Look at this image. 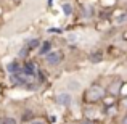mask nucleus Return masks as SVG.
Returning a JSON list of instances; mask_svg holds the SVG:
<instances>
[{
  "label": "nucleus",
  "instance_id": "f257e3e1",
  "mask_svg": "<svg viewBox=\"0 0 127 124\" xmlns=\"http://www.w3.org/2000/svg\"><path fill=\"white\" fill-rule=\"evenodd\" d=\"M106 95H108L106 93V87L101 85L100 82H93L87 87V90L84 92V100L87 103H90V105H93V103L101 102Z\"/></svg>",
  "mask_w": 127,
  "mask_h": 124
},
{
  "label": "nucleus",
  "instance_id": "f03ea898",
  "mask_svg": "<svg viewBox=\"0 0 127 124\" xmlns=\"http://www.w3.org/2000/svg\"><path fill=\"white\" fill-rule=\"evenodd\" d=\"M43 60H45L47 66L55 68V66H58V65L63 63V60H64V53H63V50H52L50 53H47V55L43 56Z\"/></svg>",
  "mask_w": 127,
  "mask_h": 124
},
{
  "label": "nucleus",
  "instance_id": "7ed1b4c3",
  "mask_svg": "<svg viewBox=\"0 0 127 124\" xmlns=\"http://www.w3.org/2000/svg\"><path fill=\"white\" fill-rule=\"evenodd\" d=\"M79 11H81V16L85 19H92L96 16V8L93 3H87V2H81L79 3Z\"/></svg>",
  "mask_w": 127,
  "mask_h": 124
},
{
  "label": "nucleus",
  "instance_id": "20e7f679",
  "mask_svg": "<svg viewBox=\"0 0 127 124\" xmlns=\"http://www.w3.org/2000/svg\"><path fill=\"white\" fill-rule=\"evenodd\" d=\"M10 81H11V85L15 87H28L29 82H32L34 79L32 78H28L26 74H23V73H18V74H10Z\"/></svg>",
  "mask_w": 127,
  "mask_h": 124
},
{
  "label": "nucleus",
  "instance_id": "39448f33",
  "mask_svg": "<svg viewBox=\"0 0 127 124\" xmlns=\"http://www.w3.org/2000/svg\"><path fill=\"white\" fill-rule=\"evenodd\" d=\"M122 84L124 81H121V79H113L111 82L106 85V93L111 97H116L118 98L119 95H121V90H122Z\"/></svg>",
  "mask_w": 127,
  "mask_h": 124
},
{
  "label": "nucleus",
  "instance_id": "423d86ee",
  "mask_svg": "<svg viewBox=\"0 0 127 124\" xmlns=\"http://www.w3.org/2000/svg\"><path fill=\"white\" fill-rule=\"evenodd\" d=\"M37 63L34 61V60H24V63H23V74H26L28 78H32L35 79V74H37Z\"/></svg>",
  "mask_w": 127,
  "mask_h": 124
},
{
  "label": "nucleus",
  "instance_id": "0eeeda50",
  "mask_svg": "<svg viewBox=\"0 0 127 124\" xmlns=\"http://www.w3.org/2000/svg\"><path fill=\"white\" fill-rule=\"evenodd\" d=\"M55 102L58 103L60 106H69L72 103V95L71 92H68V90H63V92H58L55 95Z\"/></svg>",
  "mask_w": 127,
  "mask_h": 124
},
{
  "label": "nucleus",
  "instance_id": "6e6552de",
  "mask_svg": "<svg viewBox=\"0 0 127 124\" xmlns=\"http://www.w3.org/2000/svg\"><path fill=\"white\" fill-rule=\"evenodd\" d=\"M6 68V73L8 74H18V73H23V63L19 58H15L5 66Z\"/></svg>",
  "mask_w": 127,
  "mask_h": 124
},
{
  "label": "nucleus",
  "instance_id": "1a4fd4ad",
  "mask_svg": "<svg viewBox=\"0 0 127 124\" xmlns=\"http://www.w3.org/2000/svg\"><path fill=\"white\" fill-rule=\"evenodd\" d=\"M105 60V52L103 50H93V52L89 53V61L92 65H98Z\"/></svg>",
  "mask_w": 127,
  "mask_h": 124
},
{
  "label": "nucleus",
  "instance_id": "9d476101",
  "mask_svg": "<svg viewBox=\"0 0 127 124\" xmlns=\"http://www.w3.org/2000/svg\"><path fill=\"white\" fill-rule=\"evenodd\" d=\"M53 50V42L52 41H42L40 43V47H39V56H45L47 53H50Z\"/></svg>",
  "mask_w": 127,
  "mask_h": 124
},
{
  "label": "nucleus",
  "instance_id": "9b49d317",
  "mask_svg": "<svg viewBox=\"0 0 127 124\" xmlns=\"http://www.w3.org/2000/svg\"><path fill=\"white\" fill-rule=\"evenodd\" d=\"M40 43H42V39H39V37H32V39H28L24 45H26V47H28V48L32 52V50H39Z\"/></svg>",
  "mask_w": 127,
  "mask_h": 124
},
{
  "label": "nucleus",
  "instance_id": "f8f14e48",
  "mask_svg": "<svg viewBox=\"0 0 127 124\" xmlns=\"http://www.w3.org/2000/svg\"><path fill=\"white\" fill-rule=\"evenodd\" d=\"M61 11L66 18H69V16H72V13H74V5H72L71 2H63L61 3Z\"/></svg>",
  "mask_w": 127,
  "mask_h": 124
},
{
  "label": "nucleus",
  "instance_id": "ddd939ff",
  "mask_svg": "<svg viewBox=\"0 0 127 124\" xmlns=\"http://www.w3.org/2000/svg\"><path fill=\"white\" fill-rule=\"evenodd\" d=\"M113 19H114L116 24H124V23H127V11H121L119 15L113 13Z\"/></svg>",
  "mask_w": 127,
  "mask_h": 124
},
{
  "label": "nucleus",
  "instance_id": "4468645a",
  "mask_svg": "<svg viewBox=\"0 0 127 124\" xmlns=\"http://www.w3.org/2000/svg\"><path fill=\"white\" fill-rule=\"evenodd\" d=\"M31 121H34V111L31 108H28L21 115V123H31Z\"/></svg>",
  "mask_w": 127,
  "mask_h": 124
},
{
  "label": "nucleus",
  "instance_id": "2eb2a0df",
  "mask_svg": "<svg viewBox=\"0 0 127 124\" xmlns=\"http://www.w3.org/2000/svg\"><path fill=\"white\" fill-rule=\"evenodd\" d=\"M29 53H31V50H29L26 45H23L21 48H19V52H18V58H19V60H28Z\"/></svg>",
  "mask_w": 127,
  "mask_h": 124
},
{
  "label": "nucleus",
  "instance_id": "dca6fc26",
  "mask_svg": "<svg viewBox=\"0 0 127 124\" xmlns=\"http://www.w3.org/2000/svg\"><path fill=\"white\" fill-rule=\"evenodd\" d=\"M119 108H122L127 113V97H122V98L119 100Z\"/></svg>",
  "mask_w": 127,
  "mask_h": 124
},
{
  "label": "nucleus",
  "instance_id": "f3484780",
  "mask_svg": "<svg viewBox=\"0 0 127 124\" xmlns=\"http://www.w3.org/2000/svg\"><path fill=\"white\" fill-rule=\"evenodd\" d=\"M3 124H18V121L11 116H6V118H3Z\"/></svg>",
  "mask_w": 127,
  "mask_h": 124
},
{
  "label": "nucleus",
  "instance_id": "a211bd4d",
  "mask_svg": "<svg viewBox=\"0 0 127 124\" xmlns=\"http://www.w3.org/2000/svg\"><path fill=\"white\" fill-rule=\"evenodd\" d=\"M48 32H50V34H63V29H60V28H50Z\"/></svg>",
  "mask_w": 127,
  "mask_h": 124
},
{
  "label": "nucleus",
  "instance_id": "6ab92c4d",
  "mask_svg": "<svg viewBox=\"0 0 127 124\" xmlns=\"http://www.w3.org/2000/svg\"><path fill=\"white\" fill-rule=\"evenodd\" d=\"M79 124H95V123H93V119H90V118H82L81 121H79Z\"/></svg>",
  "mask_w": 127,
  "mask_h": 124
},
{
  "label": "nucleus",
  "instance_id": "aec40b11",
  "mask_svg": "<svg viewBox=\"0 0 127 124\" xmlns=\"http://www.w3.org/2000/svg\"><path fill=\"white\" fill-rule=\"evenodd\" d=\"M119 124H127V113H126V115L121 118V121H119Z\"/></svg>",
  "mask_w": 127,
  "mask_h": 124
},
{
  "label": "nucleus",
  "instance_id": "412c9836",
  "mask_svg": "<svg viewBox=\"0 0 127 124\" xmlns=\"http://www.w3.org/2000/svg\"><path fill=\"white\" fill-rule=\"evenodd\" d=\"M29 124H45V123H43L42 119H34V121H31Z\"/></svg>",
  "mask_w": 127,
  "mask_h": 124
},
{
  "label": "nucleus",
  "instance_id": "4be33fe9",
  "mask_svg": "<svg viewBox=\"0 0 127 124\" xmlns=\"http://www.w3.org/2000/svg\"><path fill=\"white\" fill-rule=\"evenodd\" d=\"M53 2H55V0H47V6H48V8H52V6H53Z\"/></svg>",
  "mask_w": 127,
  "mask_h": 124
},
{
  "label": "nucleus",
  "instance_id": "5701e85b",
  "mask_svg": "<svg viewBox=\"0 0 127 124\" xmlns=\"http://www.w3.org/2000/svg\"><path fill=\"white\" fill-rule=\"evenodd\" d=\"M55 121H56V116L52 115V116H50V123H55Z\"/></svg>",
  "mask_w": 127,
  "mask_h": 124
},
{
  "label": "nucleus",
  "instance_id": "b1692460",
  "mask_svg": "<svg viewBox=\"0 0 127 124\" xmlns=\"http://www.w3.org/2000/svg\"><path fill=\"white\" fill-rule=\"evenodd\" d=\"M0 124H3V119L2 118H0Z\"/></svg>",
  "mask_w": 127,
  "mask_h": 124
},
{
  "label": "nucleus",
  "instance_id": "393cba45",
  "mask_svg": "<svg viewBox=\"0 0 127 124\" xmlns=\"http://www.w3.org/2000/svg\"><path fill=\"white\" fill-rule=\"evenodd\" d=\"M11 2H19V0H11Z\"/></svg>",
  "mask_w": 127,
  "mask_h": 124
},
{
  "label": "nucleus",
  "instance_id": "a878e982",
  "mask_svg": "<svg viewBox=\"0 0 127 124\" xmlns=\"http://www.w3.org/2000/svg\"><path fill=\"white\" fill-rule=\"evenodd\" d=\"M118 2H122V0H118Z\"/></svg>",
  "mask_w": 127,
  "mask_h": 124
}]
</instances>
